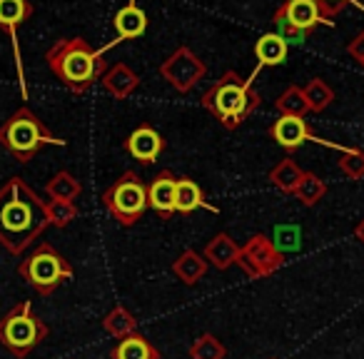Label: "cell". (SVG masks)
Returning a JSON list of instances; mask_svg holds the SVG:
<instances>
[{
	"label": "cell",
	"mask_w": 364,
	"mask_h": 359,
	"mask_svg": "<svg viewBox=\"0 0 364 359\" xmlns=\"http://www.w3.org/2000/svg\"><path fill=\"white\" fill-rule=\"evenodd\" d=\"M302 177H304L302 167H299L292 157H284V160H279L277 165L269 170L267 180L279 190V193L294 195V190H297V185H299V180H302Z\"/></svg>",
	"instance_id": "7402d4cb"
},
{
	"label": "cell",
	"mask_w": 364,
	"mask_h": 359,
	"mask_svg": "<svg viewBox=\"0 0 364 359\" xmlns=\"http://www.w3.org/2000/svg\"><path fill=\"white\" fill-rule=\"evenodd\" d=\"M80 190H82L80 183L65 170L58 172L50 183H48V195H50V200H65V203H73V200L80 195Z\"/></svg>",
	"instance_id": "83f0119b"
},
{
	"label": "cell",
	"mask_w": 364,
	"mask_h": 359,
	"mask_svg": "<svg viewBox=\"0 0 364 359\" xmlns=\"http://www.w3.org/2000/svg\"><path fill=\"white\" fill-rule=\"evenodd\" d=\"M105 50H95L85 38H60L46 53V63L53 75L70 92H87L107 70Z\"/></svg>",
	"instance_id": "7a4b0ae2"
},
{
	"label": "cell",
	"mask_w": 364,
	"mask_h": 359,
	"mask_svg": "<svg viewBox=\"0 0 364 359\" xmlns=\"http://www.w3.org/2000/svg\"><path fill=\"white\" fill-rule=\"evenodd\" d=\"M157 73H160L162 80L175 87L177 92H190L205 80L208 65H205L203 58L195 55L188 45H180L167 60L160 63Z\"/></svg>",
	"instance_id": "9c48e42d"
},
{
	"label": "cell",
	"mask_w": 364,
	"mask_h": 359,
	"mask_svg": "<svg viewBox=\"0 0 364 359\" xmlns=\"http://www.w3.org/2000/svg\"><path fill=\"white\" fill-rule=\"evenodd\" d=\"M18 272L41 294H53L65 279L73 277V267L53 245L43 242L28 259H23Z\"/></svg>",
	"instance_id": "52a82bcc"
},
{
	"label": "cell",
	"mask_w": 364,
	"mask_h": 359,
	"mask_svg": "<svg viewBox=\"0 0 364 359\" xmlns=\"http://www.w3.org/2000/svg\"><path fill=\"white\" fill-rule=\"evenodd\" d=\"M203 257L208 259V264L218 269H230L232 264H237L240 257V245L230 237L228 232H218L208 245H205Z\"/></svg>",
	"instance_id": "d6986e66"
},
{
	"label": "cell",
	"mask_w": 364,
	"mask_h": 359,
	"mask_svg": "<svg viewBox=\"0 0 364 359\" xmlns=\"http://www.w3.org/2000/svg\"><path fill=\"white\" fill-rule=\"evenodd\" d=\"M46 208H48V220L55 227H68L77 218V208L73 203H65V200H50Z\"/></svg>",
	"instance_id": "f546056e"
},
{
	"label": "cell",
	"mask_w": 364,
	"mask_h": 359,
	"mask_svg": "<svg viewBox=\"0 0 364 359\" xmlns=\"http://www.w3.org/2000/svg\"><path fill=\"white\" fill-rule=\"evenodd\" d=\"M269 137L277 142L279 147H284L287 152H294L304 145V142H317V145H327V147H334V150L342 152L344 147L337 145V142H329V140H322L312 132V125H309L304 117H287V115H279L277 120L269 125Z\"/></svg>",
	"instance_id": "8fae6325"
},
{
	"label": "cell",
	"mask_w": 364,
	"mask_h": 359,
	"mask_svg": "<svg viewBox=\"0 0 364 359\" xmlns=\"http://www.w3.org/2000/svg\"><path fill=\"white\" fill-rule=\"evenodd\" d=\"M302 92H304V100H307L309 112H324L334 102V90L324 77H312L302 87Z\"/></svg>",
	"instance_id": "cb8c5ba5"
},
{
	"label": "cell",
	"mask_w": 364,
	"mask_h": 359,
	"mask_svg": "<svg viewBox=\"0 0 364 359\" xmlns=\"http://www.w3.org/2000/svg\"><path fill=\"white\" fill-rule=\"evenodd\" d=\"M33 13H36V8H33L31 0H0V31L13 41L21 77H23V68H21V48H18V28L26 21H31Z\"/></svg>",
	"instance_id": "4fadbf2b"
},
{
	"label": "cell",
	"mask_w": 364,
	"mask_h": 359,
	"mask_svg": "<svg viewBox=\"0 0 364 359\" xmlns=\"http://www.w3.org/2000/svg\"><path fill=\"white\" fill-rule=\"evenodd\" d=\"M122 147H125L127 155L140 162V165H152V162H157V157L165 152V140H162V135L155 127L142 122V125H137L135 130L127 135Z\"/></svg>",
	"instance_id": "7c38bea8"
},
{
	"label": "cell",
	"mask_w": 364,
	"mask_h": 359,
	"mask_svg": "<svg viewBox=\"0 0 364 359\" xmlns=\"http://www.w3.org/2000/svg\"><path fill=\"white\" fill-rule=\"evenodd\" d=\"M0 145L18 162H31L43 147L65 145V140L53 135L31 107H21L0 125Z\"/></svg>",
	"instance_id": "277c9868"
},
{
	"label": "cell",
	"mask_w": 364,
	"mask_h": 359,
	"mask_svg": "<svg viewBox=\"0 0 364 359\" xmlns=\"http://www.w3.org/2000/svg\"><path fill=\"white\" fill-rule=\"evenodd\" d=\"M48 337V327L31 302H21L0 319V344L11 349L16 357H28L43 339Z\"/></svg>",
	"instance_id": "8992f818"
},
{
	"label": "cell",
	"mask_w": 364,
	"mask_h": 359,
	"mask_svg": "<svg viewBox=\"0 0 364 359\" xmlns=\"http://www.w3.org/2000/svg\"><path fill=\"white\" fill-rule=\"evenodd\" d=\"M100 80H102V87H105L115 100H125V97H130L132 92L140 87V75H137L130 65H125V63H115L112 68H107Z\"/></svg>",
	"instance_id": "ac0fdd59"
},
{
	"label": "cell",
	"mask_w": 364,
	"mask_h": 359,
	"mask_svg": "<svg viewBox=\"0 0 364 359\" xmlns=\"http://www.w3.org/2000/svg\"><path fill=\"white\" fill-rule=\"evenodd\" d=\"M354 237H357L359 242L364 245V218L359 220V223H357V227H354Z\"/></svg>",
	"instance_id": "d6a6232c"
},
{
	"label": "cell",
	"mask_w": 364,
	"mask_h": 359,
	"mask_svg": "<svg viewBox=\"0 0 364 359\" xmlns=\"http://www.w3.org/2000/svg\"><path fill=\"white\" fill-rule=\"evenodd\" d=\"M287 53H289V43L284 41L279 33H264L257 43H255V58H257V68L252 70L250 80L259 75V70L264 68H274V65H282L287 60Z\"/></svg>",
	"instance_id": "2e32d148"
},
{
	"label": "cell",
	"mask_w": 364,
	"mask_h": 359,
	"mask_svg": "<svg viewBox=\"0 0 364 359\" xmlns=\"http://www.w3.org/2000/svg\"><path fill=\"white\" fill-rule=\"evenodd\" d=\"M48 225L50 220L46 203L28 188L23 177H13L0 188V242L13 254H21Z\"/></svg>",
	"instance_id": "6da1fadb"
},
{
	"label": "cell",
	"mask_w": 364,
	"mask_h": 359,
	"mask_svg": "<svg viewBox=\"0 0 364 359\" xmlns=\"http://www.w3.org/2000/svg\"><path fill=\"white\" fill-rule=\"evenodd\" d=\"M112 26H115L117 41L102 48L105 53L110 50L112 45L122 43V41H135V38H142L147 33V26H150V21H147V13L142 11L140 6H137V0H127L125 6H122L120 11H117V16H115V21H112Z\"/></svg>",
	"instance_id": "5bb4252c"
},
{
	"label": "cell",
	"mask_w": 364,
	"mask_h": 359,
	"mask_svg": "<svg viewBox=\"0 0 364 359\" xmlns=\"http://www.w3.org/2000/svg\"><path fill=\"white\" fill-rule=\"evenodd\" d=\"M172 272H175V277L180 279L182 284L195 287V284L208 274V259H205L198 250H185V252L172 262Z\"/></svg>",
	"instance_id": "ffe728a7"
},
{
	"label": "cell",
	"mask_w": 364,
	"mask_h": 359,
	"mask_svg": "<svg viewBox=\"0 0 364 359\" xmlns=\"http://www.w3.org/2000/svg\"><path fill=\"white\" fill-rule=\"evenodd\" d=\"M195 210H210V213H218L215 205H210L205 200V193L193 177H177L175 183V213L180 215H193Z\"/></svg>",
	"instance_id": "e0dca14e"
},
{
	"label": "cell",
	"mask_w": 364,
	"mask_h": 359,
	"mask_svg": "<svg viewBox=\"0 0 364 359\" xmlns=\"http://www.w3.org/2000/svg\"><path fill=\"white\" fill-rule=\"evenodd\" d=\"M112 359H160V349L140 332L120 339L110 352Z\"/></svg>",
	"instance_id": "44dd1931"
},
{
	"label": "cell",
	"mask_w": 364,
	"mask_h": 359,
	"mask_svg": "<svg viewBox=\"0 0 364 359\" xmlns=\"http://www.w3.org/2000/svg\"><path fill=\"white\" fill-rule=\"evenodd\" d=\"M259 102H262V97L255 90L252 80H245L235 70L225 73L200 97V105L208 112H213L220 120V125L228 127V130H237L257 110Z\"/></svg>",
	"instance_id": "3957f363"
},
{
	"label": "cell",
	"mask_w": 364,
	"mask_h": 359,
	"mask_svg": "<svg viewBox=\"0 0 364 359\" xmlns=\"http://www.w3.org/2000/svg\"><path fill=\"white\" fill-rule=\"evenodd\" d=\"M324 195H327V183L319 175H314V172H304V177L299 180L292 198H297L304 208H314V205H319V200Z\"/></svg>",
	"instance_id": "484cf974"
},
{
	"label": "cell",
	"mask_w": 364,
	"mask_h": 359,
	"mask_svg": "<svg viewBox=\"0 0 364 359\" xmlns=\"http://www.w3.org/2000/svg\"><path fill=\"white\" fill-rule=\"evenodd\" d=\"M347 53H349V55H352L357 63H362V60H364V31L359 33L357 38H352V41H349Z\"/></svg>",
	"instance_id": "1f68e13d"
},
{
	"label": "cell",
	"mask_w": 364,
	"mask_h": 359,
	"mask_svg": "<svg viewBox=\"0 0 364 359\" xmlns=\"http://www.w3.org/2000/svg\"><path fill=\"white\" fill-rule=\"evenodd\" d=\"M175 183L177 177L170 170L157 172L150 183H147V205L162 220H170L175 215Z\"/></svg>",
	"instance_id": "9a60e30c"
},
{
	"label": "cell",
	"mask_w": 364,
	"mask_h": 359,
	"mask_svg": "<svg viewBox=\"0 0 364 359\" xmlns=\"http://www.w3.org/2000/svg\"><path fill=\"white\" fill-rule=\"evenodd\" d=\"M272 359H274V357H272Z\"/></svg>",
	"instance_id": "e575fe53"
},
{
	"label": "cell",
	"mask_w": 364,
	"mask_h": 359,
	"mask_svg": "<svg viewBox=\"0 0 364 359\" xmlns=\"http://www.w3.org/2000/svg\"><path fill=\"white\" fill-rule=\"evenodd\" d=\"M102 327H105V332L110 334V337L125 339V337H130V334L137 332V319L127 307L115 304V307L105 314V319H102Z\"/></svg>",
	"instance_id": "603a6c76"
},
{
	"label": "cell",
	"mask_w": 364,
	"mask_h": 359,
	"mask_svg": "<svg viewBox=\"0 0 364 359\" xmlns=\"http://www.w3.org/2000/svg\"><path fill=\"white\" fill-rule=\"evenodd\" d=\"M274 107H277L279 115H287V117H307V112H309L307 100H304V92L299 85L284 87L282 95L274 100Z\"/></svg>",
	"instance_id": "d4e9b609"
},
{
	"label": "cell",
	"mask_w": 364,
	"mask_h": 359,
	"mask_svg": "<svg viewBox=\"0 0 364 359\" xmlns=\"http://www.w3.org/2000/svg\"><path fill=\"white\" fill-rule=\"evenodd\" d=\"M314 3H317L319 13H322V18L329 23V26H334L332 18H337L347 6H354V8H359V11H364L362 0H314Z\"/></svg>",
	"instance_id": "4dcf8cb0"
},
{
	"label": "cell",
	"mask_w": 364,
	"mask_h": 359,
	"mask_svg": "<svg viewBox=\"0 0 364 359\" xmlns=\"http://www.w3.org/2000/svg\"><path fill=\"white\" fill-rule=\"evenodd\" d=\"M322 23H327V21L322 18V13H319L314 0H284L272 16V26L277 28L279 36L287 43L307 41Z\"/></svg>",
	"instance_id": "ba28073f"
},
{
	"label": "cell",
	"mask_w": 364,
	"mask_h": 359,
	"mask_svg": "<svg viewBox=\"0 0 364 359\" xmlns=\"http://www.w3.org/2000/svg\"><path fill=\"white\" fill-rule=\"evenodd\" d=\"M359 65H362V68H364V60H362V63H359Z\"/></svg>",
	"instance_id": "836d02e7"
},
{
	"label": "cell",
	"mask_w": 364,
	"mask_h": 359,
	"mask_svg": "<svg viewBox=\"0 0 364 359\" xmlns=\"http://www.w3.org/2000/svg\"><path fill=\"white\" fill-rule=\"evenodd\" d=\"M337 165L347 180H362L364 177V150L362 147H344Z\"/></svg>",
	"instance_id": "f1b7e54d"
},
{
	"label": "cell",
	"mask_w": 364,
	"mask_h": 359,
	"mask_svg": "<svg viewBox=\"0 0 364 359\" xmlns=\"http://www.w3.org/2000/svg\"><path fill=\"white\" fill-rule=\"evenodd\" d=\"M102 205L122 227H132L140 223L142 215L150 208L147 205V185L142 183V177L135 170L122 172L102 193Z\"/></svg>",
	"instance_id": "5b68a950"
},
{
	"label": "cell",
	"mask_w": 364,
	"mask_h": 359,
	"mask_svg": "<svg viewBox=\"0 0 364 359\" xmlns=\"http://www.w3.org/2000/svg\"><path fill=\"white\" fill-rule=\"evenodd\" d=\"M284 264V254L277 250V245L264 232H257L240 247L237 267L247 274L250 279H262L274 274Z\"/></svg>",
	"instance_id": "30bf717a"
},
{
	"label": "cell",
	"mask_w": 364,
	"mask_h": 359,
	"mask_svg": "<svg viewBox=\"0 0 364 359\" xmlns=\"http://www.w3.org/2000/svg\"><path fill=\"white\" fill-rule=\"evenodd\" d=\"M190 359H225L228 357V347L220 342L215 334H200L188 349Z\"/></svg>",
	"instance_id": "4316f807"
}]
</instances>
